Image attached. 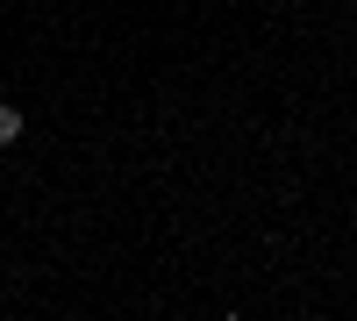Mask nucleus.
I'll use <instances>...</instances> for the list:
<instances>
[{
  "mask_svg": "<svg viewBox=\"0 0 357 321\" xmlns=\"http://www.w3.org/2000/svg\"><path fill=\"white\" fill-rule=\"evenodd\" d=\"M8 143H22V107L0 100V150H8Z\"/></svg>",
  "mask_w": 357,
  "mask_h": 321,
  "instance_id": "1",
  "label": "nucleus"
}]
</instances>
